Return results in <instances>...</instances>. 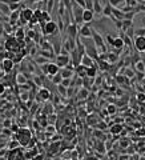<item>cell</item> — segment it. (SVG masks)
I'll list each match as a JSON object with an SVG mask.
<instances>
[{"mask_svg": "<svg viewBox=\"0 0 145 160\" xmlns=\"http://www.w3.org/2000/svg\"><path fill=\"white\" fill-rule=\"evenodd\" d=\"M41 71L45 75H48L49 78H52L53 75L60 72V67L56 64V61H55V63H51V61H49V63H45L44 65H41Z\"/></svg>", "mask_w": 145, "mask_h": 160, "instance_id": "obj_4", "label": "cell"}, {"mask_svg": "<svg viewBox=\"0 0 145 160\" xmlns=\"http://www.w3.org/2000/svg\"><path fill=\"white\" fill-rule=\"evenodd\" d=\"M112 15L116 17V19L118 20H124L125 19V12L122 11V10H118L117 7H113L112 8Z\"/></svg>", "mask_w": 145, "mask_h": 160, "instance_id": "obj_17", "label": "cell"}, {"mask_svg": "<svg viewBox=\"0 0 145 160\" xmlns=\"http://www.w3.org/2000/svg\"><path fill=\"white\" fill-rule=\"evenodd\" d=\"M72 158L75 159V158H77V153H76V151H73V153H72Z\"/></svg>", "mask_w": 145, "mask_h": 160, "instance_id": "obj_49", "label": "cell"}, {"mask_svg": "<svg viewBox=\"0 0 145 160\" xmlns=\"http://www.w3.org/2000/svg\"><path fill=\"white\" fill-rule=\"evenodd\" d=\"M137 90H139V92H145V86H143V84H139Z\"/></svg>", "mask_w": 145, "mask_h": 160, "instance_id": "obj_46", "label": "cell"}, {"mask_svg": "<svg viewBox=\"0 0 145 160\" xmlns=\"http://www.w3.org/2000/svg\"><path fill=\"white\" fill-rule=\"evenodd\" d=\"M47 132H48V135H51V133H55V132H56L55 127H53V126H48V127H47Z\"/></svg>", "mask_w": 145, "mask_h": 160, "instance_id": "obj_43", "label": "cell"}, {"mask_svg": "<svg viewBox=\"0 0 145 160\" xmlns=\"http://www.w3.org/2000/svg\"><path fill=\"white\" fill-rule=\"evenodd\" d=\"M105 40H107V44H109V46H113V42H115V38L112 36V35H109L107 33V36H105Z\"/></svg>", "mask_w": 145, "mask_h": 160, "instance_id": "obj_34", "label": "cell"}, {"mask_svg": "<svg viewBox=\"0 0 145 160\" xmlns=\"http://www.w3.org/2000/svg\"><path fill=\"white\" fill-rule=\"evenodd\" d=\"M133 68H134V71H139V72H145V64H144V61L143 60H139L137 63L133 65Z\"/></svg>", "mask_w": 145, "mask_h": 160, "instance_id": "obj_27", "label": "cell"}, {"mask_svg": "<svg viewBox=\"0 0 145 160\" xmlns=\"http://www.w3.org/2000/svg\"><path fill=\"white\" fill-rule=\"evenodd\" d=\"M4 48L7 51H12V52H20L21 51V46L19 43V40L16 39V36H8L6 39V43H4Z\"/></svg>", "mask_w": 145, "mask_h": 160, "instance_id": "obj_3", "label": "cell"}, {"mask_svg": "<svg viewBox=\"0 0 145 160\" xmlns=\"http://www.w3.org/2000/svg\"><path fill=\"white\" fill-rule=\"evenodd\" d=\"M83 86L88 88V90H91V86H95V78H91V76L83 78Z\"/></svg>", "mask_w": 145, "mask_h": 160, "instance_id": "obj_20", "label": "cell"}, {"mask_svg": "<svg viewBox=\"0 0 145 160\" xmlns=\"http://www.w3.org/2000/svg\"><path fill=\"white\" fill-rule=\"evenodd\" d=\"M16 137H17V141H19L20 144H23V145H28L29 140L32 139V136H31V131L27 130V128H23V130L17 131Z\"/></svg>", "mask_w": 145, "mask_h": 160, "instance_id": "obj_5", "label": "cell"}, {"mask_svg": "<svg viewBox=\"0 0 145 160\" xmlns=\"http://www.w3.org/2000/svg\"><path fill=\"white\" fill-rule=\"evenodd\" d=\"M133 46L134 50H137L139 52H145V36H134Z\"/></svg>", "mask_w": 145, "mask_h": 160, "instance_id": "obj_10", "label": "cell"}, {"mask_svg": "<svg viewBox=\"0 0 145 160\" xmlns=\"http://www.w3.org/2000/svg\"><path fill=\"white\" fill-rule=\"evenodd\" d=\"M116 111H117V108H116V105H113V104H111V105L107 107V113H108V115L116 113Z\"/></svg>", "mask_w": 145, "mask_h": 160, "instance_id": "obj_32", "label": "cell"}, {"mask_svg": "<svg viewBox=\"0 0 145 160\" xmlns=\"http://www.w3.org/2000/svg\"><path fill=\"white\" fill-rule=\"evenodd\" d=\"M95 59H92V57L89 55H85L83 56V59H81V64H84L85 67H92V65H95Z\"/></svg>", "mask_w": 145, "mask_h": 160, "instance_id": "obj_18", "label": "cell"}, {"mask_svg": "<svg viewBox=\"0 0 145 160\" xmlns=\"http://www.w3.org/2000/svg\"><path fill=\"white\" fill-rule=\"evenodd\" d=\"M87 68L88 67H85L84 64H79L77 67H75V72H76V75H79L80 78H85L87 76Z\"/></svg>", "mask_w": 145, "mask_h": 160, "instance_id": "obj_15", "label": "cell"}, {"mask_svg": "<svg viewBox=\"0 0 145 160\" xmlns=\"http://www.w3.org/2000/svg\"><path fill=\"white\" fill-rule=\"evenodd\" d=\"M84 10H85L84 7H81L80 4H77L73 0V3H72V21L73 23H77V24L84 23V19H83Z\"/></svg>", "mask_w": 145, "mask_h": 160, "instance_id": "obj_1", "label": "cell"}, {"mask_svg": "<svg viewBox=\"0 0 145 160\" xmlns=\"http://www.w3.org/2000/svg\"><path fill=\"white\" fill-rule=\"evenodd\" d=\"M25 29H24V27H19V28L16 29V33H15V36H16V39L17 40H24V38H25Z\"/></svg>", "mask_w": 145, "mask_h": 160, "instance_id": "obj_23", "label": "cell"}, {"mask_svg": "<svg viewBox=\"0 0 145 160\" xmlns=\"http://www.w3.org/2000/svg\"><path fill=\"white\" fill-rule=\"evenodd\" d=\"M92 39L95 40V43H96V46H97V48L101 52H107V46H105V42H104V39L103 36L100 35L97 31H96L95 28H92Z\"/></svg>", "mask_w": 145, "mask_h": 160, "instance_id": "obj_6", "label": "cell"}, {"mask_svg": "<svg viewBox=\"0 0 145 160\" xmlns=\"http://www.w3.org/2000/svg\"><path fill=\"white\" fill-rule=\"evenodd\" d=\"M20 19V10H16V11H12L8 16V21L12 24V25H16L17 21Z\"/></svg>", "mask_w": 145, "mask_h": 160, "instance_id": "obj_13", "label": "cell"}, {"mask_svg": "<svg viewBox=\"0 0 145 160\" xmlns=\"http://www.w3.org/2000/svg\"><path fill=\"white\" fill-rule=\"evenodd\" d=\"M67 87H64L63 84H58V92L60 93L61 96H67Z\"/></svg>", "mask_w": 145, "mask_h": 160, "instance_id": "obj_30", "label": "cell"}, {"mask_svg": "<svg viewBox=\"0 0 145 160\" xmlns=\"http://www.w3.org/2000/svg\"><path fill=\"white\" fill-rule=\"evenodd\" d=\"M87 10H93V0H84Z\"/></svg>", "mask_w": 145, "mask_h": 160, "instance_id": "obj_36", "label": "cell"}, {"mask_svg": "<svg viewBox=\"0 0 145 160\" xmlns=\"http://www.w3.org/2000/svg\"><path fill=\"white\" fill-rule=\"evenodd\" d=\"M55 60H56V64H58L60 68H64V67H67L69 63H71V53H69V55L59 53V55H56Z\"/></svg>", "mask_w": 145, "mask_h": 160, "instance_id": "obj_7", "label": "cell"}, {"mask_svg": "<svg viewBox=\"0 0 145 160\" xmlns=\"http://www.w3.org/2000/svg\"><path fill=\"white\" fill-rule=\"evenodd\" d=\"M96 149H97L99 152L104 153V152H105V149H107V148H105V147H104V143H103V141H97V145H96Z\"/></svg>", "mask_w": 145, "mask_h": 160, "instance_id": "obj_33", "label": "cell"}, {"mask_svg": "<svg viewBox=\"0 0 145 160\" xmlns=\"http://www.w3.org/2000/svg\"><path fill=\"white\" fill-rule=\"evenodd\" d=\"M134 36H145V28L134 29Z\"/></svg>", "mask_w": 145, "mask_h": 160, "instance_id": "obj_35", "label": "cell"}, {"mask_svg": "<svg viewBox=\"0 0 145 160\" xmlns=\"http://www.w3.org/2000/svg\"><path fill=\"white\" fill-rule=\"evenodd\" d=\"M132 25H133V20H129V19H124V20H122V31H124V32H125V31L126 29H128L129 28V27H132Z\"/></svg>", "mask_w": 145, "mask_h": 160, "instance_id": "obj_29", "label": "cell"}, {"mask_svg": "<svg viewBox=\"0 0 145 160\" xmlns=\"http://www.w3.org/2000/svg\"><path fill=\"white\" fill-rule=\"evenodd\" d=\"M14 64H15L14 59H10V57H4V59L2 60V69H3L6 73H10L11 71L14 69Z\"/></svg>", "mask_w": 145, "mask_h": 160, "instance_id": "obj_11", "label": "cell"}, {"mask_svg": "<svg viewBox=\"0 0 145 160\" xmlns=\"http://www.w3.org/2000/svg\"><path fill=\"white\" fill-rule=\"evenodd\" d=\"M125 46V43H124V39H122L121 36H116L115 38V42H113V46L112 48H115V50H122Z\"/></svg>", "mask_w": 145, "mask_h": 160, "instance_id": "obj_16", "label": "cell"}, {"mask_svg": "<svg viewBox=\"0 0 145 160\" xmlns=\"http://www.w3.org/2000/svg\"><path fill=\"white\" fill-rule=\"evenodd\" d=\"M4 33H6V31H4V24H3V21H0V38H2Z\"/></svg>", "mask_w": 145, "mask_h": 160, "instance_id": "obj_44", "label": "cell"}, {"mask_svg": "<svg viewBox=\"0 0 145 160\" xmlns=\"http://www.w3.org/2000/svg\"><path fill=\"white\" fill-rule=\"evenodd\" d=\"M137 133H139V135H145V130H139Z\"/></svg>", "mask_w": 145, "mask_h": 160, "instance_id": "obj_48", "label": "cell"}, {"mask_svg": "<svg viewBox=\"0 0 145 160\" xmlns=\"http://www.w3.org/2000/svg\"><path fill=\"white\" fill-rule=\"evenodd\" d=\"M64 33L67 35V36H69V38L76 39L79 36V24L77 23H73V21H72V23L64 29Z\"/></svg>", "mask_w": 145, "mask_h": 160, "instance_id": "obj_8", "label": "cell"}, {"mask_svg": "<svg viewBox=\"0 0 145 160\" xmlns=\"http://www.w3.org/2000/svg\"><path fill=\"white\" fill-rule=\"evenodd\" d=\"M37 100H40V101H47V100H49L51 99V92H49V90H48L47 87H44V88H40L39 90V92H37Z\"/></svg>", "mask_w": 145, "mask_h": 160, "instance_id": "obj_12", "label": "cell"}, {"mask_svg": "<svg viewBox=\"0 0 145 160\" xmlns=\"http://www.w3.org/2000/svg\"><path fill=\"white\" fill-rule=\"evenodd\" d=\"M109 3H111L113 7H118L121 3H125V0H109Z\"/></svg>", "mask_w": 145, "mask_h": 160, "instance_id": "obj_37", "label": "cell"}, {"mask_svg": "<svg viewBox=\"0 0 145 160\" xmlns=\"http://www.w3.org/2000/svg\"><path fill=\"white\" fill-rule=\"evenodd\" d=\"M16 82H17V86H25L27 84V75L25 73H19V75H16Z\"/></svg>", "mask_w": 145, "mask_h": 160, "instance_id": "obj_21", "label": "cell"}, {"mask_svg": "<svg viewBox=\"0 0 145 160\" xmlns=\"http://www.w3.org/2000/svg\"><path fill=\"white\" fill-rule=\"evenodd\" d=\"M122 132V126L121 124H113V126L111 127V133L112 135H120V133Z\"/></svg>", "mask_w": 145, "mask_h": 160, "instance_id": "obj_24", "label": "cell"}, {"mask_svg": "<svg viewBox=\"0 0 145 160\" xmlns=\"http://www.w3.org/2000/svg\"><path fill=\"white\" fill-rule=\"evenodd\" d=\"M44 113H52V105L51 104L45 105V108H44Z\"/></svg>", "mask_w": 145, "mask_h": 160, "instance_id": "obj_42", "label": "cell"}, {"mask_svg": "<svg viewBox=\"0 0 145 160\" xmlns=\"http://www.w3.org/2000/svg\"><path fill=\"white\" fill-rule=\"evenodd\" d=\"M136 99H137V101H139L140 104L145 103V92H139V93H137V97H136Z\"/></svg>", "mask_w": 145, "mask_h": 160, "instance_id": "obj_31", "label": "cell"}, {"mask_svg": "<svg viewBox=\"0 0 145 160\" xmlns=\"http://www.w3.org/2000/svg\"><path fill=\"white\" fill-rule=\"evenodd\" d=\"M129 144H130V141H129L128 137H124L122 140H120V145H121V147H128Z\"/></svg>", "mask_w": 145, "mask_h": 160, "instance_id": "obj_38", "label": "cell"}, {"mask_svg": "<svg viewBox=\"0 0 145 160\" xmlns=\"http://www.w3.org/2000/svg\"><path fill=\"white\" fill-rule=\"evenodd\" d=\"M27 36H29L32 40L35 39V36H36V32H35V29H33V28H31V29L27 31Z\"/></svg>", "mask_w": 145, "mask_h": 160, "instance_id": "obj_40", "label": "cell"}, {"mask_svg": "<svg viewBox=\"0 0 145 160\" xmlns=\"http://www.w3.org/2000/svg\"><path fill=\"white\" fill-rule=\"evenodd\" d=\"M79 36H81V38H91L92 36L91 23H84L81 27H79Z\"/></svg>", "mask_w": 145, "mask_h": 160, "instance_id": "obj_9", "label": "cell"}, {"mask_svg": "<svg viewBox=\"0 0 145 160\" xmlns=\"http://www.w3.org/2000/svg\"><path fill=\"white\" fill-rule=\"evenodd\" d=\"M97 69H99V65L96 64V63H95V65L88 67V68H87V76L96 78V75H97Z\"/></svg>", "mask_w": 145, "mask_h": 160, "instance_id": "obj_19", "label": "cell"}, {"mask_svg": "<svg viewBox=\"0 0 145 160\" xmlns=\"http://www.w3.org/2000/svg\"><path fill=\"white\" fill-rule=\"evenodd\" d=\"M51 59H48V57L43 56V55H36L35 56V61H36L37 64H45V63H49Z\"/></svg>", "mask_w": 145, "mask_h": 160, "instance_id": "obj_25", "label": "cell"}, {"mask_svg": "<svg viewBox=\"0 0 145 160\" xmlns=\"http://www.w3.org/2000/svg\"><path fill=\"white\" fill-rule=\"evenodd\" d=\"M3 92H4V84H2V83H0V95H2Z\"/></svg>", "mask_w": 145, "mask_h": 160, "instance_id": "obj_47", "label": "cell"}, {"mask_svg": "<svg viewBox=\"0 0 145 160\" xmlns=\"http://www.w3.org/2000/svg\"><path fill=\"white\" fill-rule=\"evenodd\" d=\"M63 79H64V78H63V75H61L60 72H59V73H56V75H53V76L51 78V80L55 83V86H58V84H61Z\"/></svg>", "mask_w": 145, "mask_h": 160, "instance_id": "obj_28", "label": "cell"}, {"mask_svg": "<svg viewBox=\"0 0 145 160\" xmlns=\"http://www.w3.org/2000/svg\"><path fill=\"white\" fill-rule=\"evenodd\" d=\"M136 15L134 11H130V12H125V19H129V20H133V17Z\"/></svg>", "mask_w": 145, "mask_h": 160, "instance_id": "obj_39", "label": "cell"}, {"mask_svg": "<svg viewBox=\"0 0 145 160\" xmlns=\"http://www.w3.org/2000/svg\"><path fill=\"white\" fill-rule=\"evenodd\" d=\"M3 3H7V4H11V3H16V2H23V0H0Z\"/></svg>", "mask_w": 145, "mask_h": 160, "instance_id": "obj_45", "label": "cell"}, {"mask_svg": "<svg viewBox=\"0 0 145 160\" xmlns=\"http://www.w3.org/2000/svg\"><path fill=\"white\" fill-rule=\"evenodd\" d=\"M88 95H89V91H88V88L84 87L77 92V99H87Z\"/></svg>", "mask_w": 145, "mask_h": 160, "instance_id": "obj_26", "label": "cell"}, {"mask_svg": "<svg viewBox=\"0 0 145 160\" xmlns=\"http://www.w3.org/2000/svg\"><path fill=\"white\" fill-rule=\"evenodd\" d=\"M41 33L44 35V36H51V35H59L61 32L59 29L58 23L53 21V20H49L41 27Z\"/></svg>", "mask_w": 145, "mask_h": 160, "instance_id": "obj_2", "label": "cell"}, {"mask_svg": "<svg viewBox=\"0 0 145 160\" xmlns=\"http://www.w3.org/2000/svg\"><path fill=\"white\" fill-rule=\"evenodd\" d=\"M95 17V11L93 10H84V15H83V19H84V23H92Z\"/></svg>", "mask_w": 145, "mask_h": 160, "instance_id": "obj_14", "label": "cell"}, {"mask_svg": "<svg viewBox=\"0 0 145 160\" xmlns=\"http://www.w3.org/2000/svg\"><path fill=\"white\" fill-rule=\"evenodd\" d=\"M33 82L36 83V86H43V80H41V78L40 76H33Z\"/></svg>", "mask_w": 145, "mask_h": 160, "instance_id": "obj_41", "label": "cell"}, {"mask_svg": "<svg viewBox=\"0 0 145 160\" xmlns=\"http://www.w3.org/2000/svg\"><path fill=\"white\" fill-rule=\"evenodd\" d=\"M93 11H95V13H99V15H101L103 13L101 0H93Z\"/></svg>", "mask_w": 145, "mask_h": 160, "instance_id": "obj_22", "label": "cell"}]
</instances>
